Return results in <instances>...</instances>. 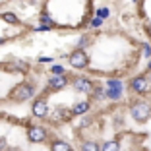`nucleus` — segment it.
Wrapping results in <instances>:
<instances>
[{"instance_id": "1", "label": "nucleus", "mask_w": 151, "mask_h": 151, "mask_svg": "<svg viewBox=\"0 0 151 151\" xmlns=\"http://www.w3.org/2000/svg\"><path fill=\"white\" fill-rule=\"evenodd\" d=\"M130 112H132V116L138 120V122H145L151 114V105L149 103H136Z\"/></svg>"}, {"instance_id": "2", "label": "nucleus", "mask_w": 151, "mask_h": 151, "mask_svg": "<svg viewBox=\"0 0 151 151\" xmlns=\"http://www.w3.org/2000/svg\"><path fill=\"white\" fill-rule=\"evenodd\" d=\"M33 91H35V87H33V85H29V83H19L18 87L12 91V97L16 99L18 103H23V101H27V99L33 95Z\"/></svg>"}, {"instance_id": "3", "label": "nucleus", "mask_w": 151, "mask_h": 151, "mask_svg": "<svg viewBox=\"0 0 151 151\" xmlns=\"http://www.w3.org/2000/svg\"><path fill=\"white\" fill-rule=\"evenodd\" d=\"M122 81L118 80H111L107 81V97L109 99H120V95H122Z\"/></svg>"}, {"instance_id": "4", "label": "nucleus", "mask_w": 151, "mask_h": 151, "mask_svg": "<svg viewBox=\"0 0 151 151\" xmlns=\"http://www.w3.org/2000/svg\"><path fill=\"white\" fill-rule=\"evenodd\" d=\"M87 54L83 52V50H76V52H72L70 54V64L74 68H85L87 66Z\"/></svg>"}, {"instance_id": "5", "label": "nucleus", "mask_w": 151, "mask_h": 151, "mask_svg": "<svg viewBox=\"0 0 151 151\" xmlns=\"http://www.w3.org/2000/svg\"><path fill=\"white\" fill-rule=\"evenodd\" d=\"M27 138L31 139V142L39 143V142H43V139L47 138V132H45V128H41V126H31L29 132H27Z\"/></svg>"}, {"instance_id": "6", "label": "nucleus", "mask_w": 151, "mask_h": 151, "mask_svg": "<svg viewBox=\"0 0 151 151\" xmlns=\"http://www.w3.org/2000/svg\"><path fill=\"white\" fill-rule=\"evenodd\" d=\"M47 112H49V107H47V103H45L43 99H39V101L33 103V114H35V116L41 118V116H45Z\"/></svg>"}, {"instance_id": "7", "label": "nucleus", "mask_w": 151, "mask_h": 151, "mask_svg": "<svg viewBox=\"0 0 151 151\" xmlns=\"http://www.w3.org/2000/svg\"><path fill=\"white\" fill-rule=\"evenodd\" d=\"M74 85H76V89H78V91H85V93H89V91L93 89L91 81H87L85 78H78V80L74 81Z\"/></svg>"}, {"instance_id": "8", "label": "nucleus", "mask_w": 151, "mask_h": 151, "mask_svg": "<svg viewBox=\"0 0 151 151\" xmlns=\"http://www.w3.org/2000/svg\"><path fill=\"white\" fill-rule=\"evenodd\" d=\"M132 89L138 91V93H143V91L147 89V80L145 78H136V80L132 81Z\"/></svg>"}, {"instance_id": "9", "label": "nucleus", "mask_w": 151, "mask_h": 151, "mask_svg": "<svg viewBox=\"0 0 151 151\" xmlns=\"http://www.w3.org/2000/svg\"><path fill=\"white\" fill-rule=\"evenodd\" d=\"M49 87H50V89H62V87H66V80H64L62 76L50 78V81H49Z\"/></svg>"}, {"instance_id": "10", "label": "nucleus", "mask_w": 151, "mask_h": 151, "mask_svg": "<svg viewBox=\"0 0 151 151\" xmlns=\"http://www.w3.org/2000/svg\"><path fill=\"white\" fill-rule=\"evenodd\" d=\"M50 151H72V147L66 142H54L50 145Z\"/></svg>"}, {"instance_id": "11", "label": "nucleus", "mask_w": 151, "mask_h": 151, "mask_svg": "<svg viewBox=\"0 0 151 151\" xmlns=\"http://www.w3.org/2000/svg\"><path fill=\"white\" fill-rule=\"evenodd\" d=\"M81 151H101V147L95 142H85V143H81Z\"/></svg>"}, {"instance_id": "12", "label": "nucleus", "mask_w": 151, "mask_h": 151, "mask_svg": "<svg viewBox=\"0 0 151 151\" xmlns=\"http://www.w3.org/2000/svg\"><path fill=\"white\" fill-rule=\"evenodd\" d=\"M118 149H120L118 142H107L101 145V151H118Z\"/></svg>"}, {"instance_id": "13", "label": "nucleus", "mask_w": 151, "mask_h": 151, "mask_svg": "<svg viewBox=\"0 0 151 151\" xmlns=\"http://www.w3.org/2000/svg\"><path fill=\"white\" fill-rule=\"evenodd\" d=\"M87 109H89L87 103H78V105L74 107V112H76V114H83V112L87 111Z\"/></svg>"}, {"instance_id": "14", "label": "nucleus", "mask_w": 151, "mask_h": 151, "mask_svg": "<svg viewBox=\"0 0 151 151\" xmlns=\"http://www.w3.org/2000/svg\"><path fill=\"white\" fill-rule=\"evenodd\" d=\"M2 19H4V22H8V23H16V22H18V18H16L14 14H4V16H2Z\"/></svg>"}, {"instance_id": "15", "label": "nucleus", "mask_w": 151, "mask_h": 151, "mask_svg": "<svg viewBox=\"0 0 151 151\" xmlns=\"http://www.w3.org/2000/svg\"><path fill=\"white\" fill-rule=\"evenodd\" d=\"M52 72L54 74H64V68L62 66H52Z\"/></svg>"}, {"instance_id": "16", "label": "nucleus", "mask_w": 151, "mask_h": 151, "mask_svg": "<svg viewBox=\"0 0 151 151\" xmlns=\"http://www.w3.org/2000/svg\"><path fill=\"white\" fill-rule=\"evenodd\" d=\"M105 16H109V10H99V18H105Z\"/></svg>"}, {"instance_id": "17", "label": "nucleus", "mask_w": 151, "mask_h": 151, "mask_svg": "<svg viewBox=\"0 0 151 151\" xmlns=\"http://www.w3.org/2000/svg\"><path fill=\"white\" fill-rule=\"evenodd\" d=\"M143 52H145L147 56H151V49H149V45H143Z\"/></svg>"}, {"instance_id": "18", "label": "nucleus", "mask_w": 151, "mask_h": 151, "mask_svg": "<svg viewBox=\"0 0 151 151\" xmlns=\"http://www.w3.org/2000/svg\"><path fill=\"white\" fill-rule=\"evenodd\" d=\"M41 19H43V23H47V27H49V23H50V18H49V16H43Z\"/></svg>"}, {"instance_id": "19", "label": "nucleus", "mask_w": 151, "mask_h": 151, "mask_svg": "<svg viewBox=\"0 0 151 151\" xmlns=\"http://www.w3.org/2000/svg\"><path fill=\"white\" fill-rule=\"evenodd\" d=\"M93 25H95V27H99V25H101V18H97V19H95V22H93Z\"/></svg>"}, {"instance_id": "20", "label": "nucleus", "mask_w": 151, "mask_h": 151, "mask_svg": "<svg viewBox=\"0 0 151 151\" xmlns=\"http://www.w3.org/2000/svg\"><path fill=\"white\" fill-rule=\"evenodd\" d=\"M4 145H6V139H4V138H0V149H2Z\"/></svg>"}, {"instance_id": "21", "label": "nucleus", "mask_w": 151, "mask_h": 151, "mask_svg": "<svg viewBox=\"0 0 151 151\" xmlns=\"http://www.w3.org/2000/svg\"><path fill=\"white\" fill-rule=\"evenodd\" d=\"M149 70H151V60H149Z\"/></svg>"}, {"instance_id": "22", "label": "nucleus", "mask_w": 151, "mask_h": 151, "mask_svg": "<svg viewBox=\"0 0 151 151\" xmlns=\"http://www.w3.org/2000/svg\"><path fill=\"white\" fill-rule=\"evenodd\" d=\"M0 43H2V39H0Z\"/></svg>"}]
</instances>
